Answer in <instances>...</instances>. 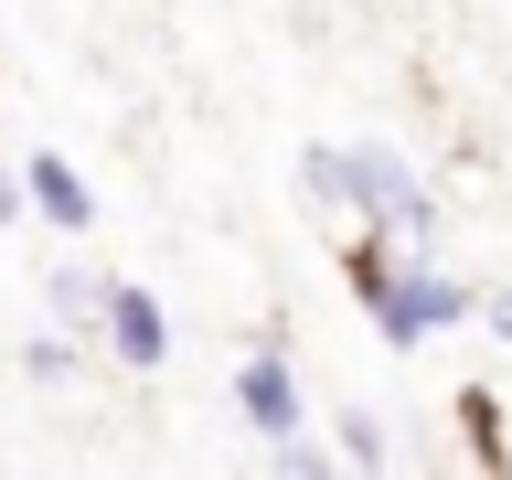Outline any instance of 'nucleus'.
<instances>
[{
  "label": "nucleus",
  "mask_w": 512,
  "mask_h": 480,
  "mask_svg": "<svg viewBox=\"0 0 512 480\" xmlns=\"http://www.w3.org/2000/svg\"><path fill=\"white\" fill-rule=\"evenodd\" d=\"M267 459H278L288 480H331V470H342V448H320V438H299V427H288V438H267Z\"/></svg>",
  "instance_id": "10"
},
{
  "label": "nucleus",
  "mask_w": 512,
  "mask_h": 480,
  "mask_svg": "<svg viewBox=\"0 0 512 480\" xmlns=\"http://www.w3.org/2000/svg\"><path fill=\"white\" fill-rule=\"evenodd\" d=\"M235 406H246L256 438H288V427H310V406H299V374H288V342H256L246 363H235Z\"/></svg>",
  "instance_id": "3"
},
{
  "label": "nucleus",
  "mask_w": 512,
  "mask_h": 480,
  "mask_svg": "<svg viewBox=\"0 0 512 480\" xmlns=\"http://www.w3.org/2000/svg\"><path fill=\"white\" fill-rule=\"evenodd\" d=\"M491 320H502V342H512V288H502V299H491Z\"/></svg>",
  "instance_id": "13"
},
{
  "label": "nucleus",
  "mask_w": 512,
  "mask_h": 480,
  "mask_svg": "<svg viewBox=\"0 0 512 480\" xmlns=\"http://www.w3.org/2000/svg\"><path fill=\"white\" fill-rule=\"evenodd\" d=\"M22 192H32V214L54 224V235H86V224H96V192L75 182V160H54V150L22 160Z\"/></svg>",
  "instance_id": "5"
},
{
  "label": "nucleus",
  "mask_w": 512,
  "mask_h": 480,
  "mask_svg": "<svg viewBox=\"0 0 512 480\" xmlns=\"http://www.w3.org/2000/svg\"><path fill=\"white\" fill-rule=\"evenodd\" d=\"M32 214V192H22V171H0V224H22Z\"/></svg>",
  "instance_id": "12"
},
{
  "label": "nucleus",
  "mask_w": 512,
  "mask_h": 480,
  "mask_svg": "<svg viewBox=\"0 0 512 480\" xmlns=\"http://www.w3.org/2000/svg\"><path fill=\"white\" fill-rule=\"evenodd\" d=\"M22 374H43V384L75 374V342H32V352H22Z\"/></svg>",
  "instance_id": "11"
},
{
  "label": "nucleus",
  "mask_w": 512,
  "mask_h": 480,
  "mask_svg": "<svg viewBox=\"0 0 512 480\" xmlns=\"http://www.w3.org/2000/svg\"><path fill=\"white\" fill-rule=\"evenodd\" d=\"M96 342L118 352V363H139V374H160V363H171V310H160L139 278H107V331H96Z\"/></svg>",
  "instance_id": "4"
},
{
  "label": "nucleus",
  "mask_w": 512,
  "mask_h": 480,
  "mask_svg": "<svg viewBox=\"0 0 512 480\" xmlns=\"http://www.w3.org/2000/svg\"><path fill=\"white\" fill-rule=\"evenodd\" d=\"M54 310L75 320V342H96L107 331V278L96 267H54Z\"/></svg>",
  "instance_id": "7"
},
{
  "label": "nucleus",
  "mask_w": 512,
  "mask_h": 480,
  "mask_svg": "<svg viewBox=\"0 0 512 480\" xmlns=\"http://www.w3.org/2000/svg\"><path fill=\"white\" fill-rule=\"evenodd\" d=\"M395 267H406V256H395V235H363V246H342V288L363 299V310L384 299V278H395Z\"/></svg>",
  "instance_id": "8"
},
{
  "label": "nucleus",
  "mask_w": 512,
  "mask_h": 480,
  "mask_svg": "<svg viewBox=\"0 0 512 480\" xmlns=\"http://www.w3.org/2000/svg\"><path fill=\"white\" fill-rule=\"evenodd\" d=\"M331 448H342L352 470H395V438L374 427V406H342V438H331Z\"/></svg>",
  "instance_id": "9"
},
{
  "label": "nucleus",
  "mask_w": 512,
  "mask_h": 480,
  "mask_svg": "<svg viewBox=\"0 0 512 480\" xmlns=\"http://www.w3.org/2000/svg\"><path fill=\"white\" fill-rule=\"evenodd\" d=\"M470 320V288L448 278V267H427V256H406L395 278H384V299H374V331L395 352H416V342H438V331H459Z\"/></svg>",
  "instance_id": "2"
},
{
  "label": "nucleus",
  "mask_w": 512,
  "mask_h": 480,
  "mask_svg": "<svg viewBox=\"0 0 512 480\" xmlns=\"http://www.w3.org/2000/svg\"><path fill=\"white\" fill-rule=\"evenodd\" d=\"M459 438H470L480 470H512V427H502V395L491 384H459Z\"/></svg>",
  "instance_id": "6"
},
{
  "label": "nucleus",
  "mask_w": 512,
  "mask_h": 480,
  "mask_svg": "<svg viewBox=\"0 0 512 480\" xmlns=\"http://www.w3.org/2000/svg\"><path fill=\"white\" fill-rule=\"evenodd\" d=\"M299 182L320 192V203H342V214H363V224H384L395 235V256H427L438 246V203H427V182H416L395 150H331V139H310L299 150Z\"/></svg>",
  "instance_id": "1"
}]
</instances>
